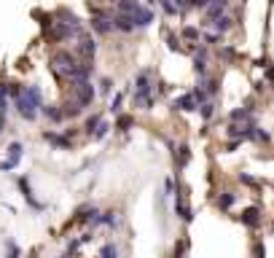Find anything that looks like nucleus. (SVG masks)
<instances>
[{
  "mask_svg": "<svg viewBox=\"0 0 274 258\" xmlns=\"http://www.w3.org/2000/svg\"><path fill=\"white\" fill-rule=\"evenodd\" d=\"M159 5H162V11L167 16H178V8H175V3L172 0H159Z\"/></svg>",
  "mask_w": 274,
  "mask_h": 258,
  "instance_id": "473e14b6",
  "label": "nucleus"
},
{
  "mask_svg": "<svg viewBox=\"0 0 274 258\" xmlns=\"http://www.w3.org/2000/svg\"><path fill=\"white\" fill-rule=\"evenodd\" d=\"M14 105H16V113L22 116L24 121H35L38 113H41V108H43V91H41V86H35V84L24 86L22 97L14 100Z\"/></svg>",
  "mask_w": 274,
  "mask_h": 258,
  "instance_id": "f257e3e1",
  "label": "nucleus"
},
{
  "mask_svg": "<svg viewBox=\"0 0 274 258\" xmlns=\"http://www.w3.org/2000/svg\"><path fill=\"white\" fill-rule=\"evenodd\" d=\"M110 129H113V127H110L108 121H105V118H102V121H99V127L94 129V135H91V140H105V137L110 135Z\"/></svg>",
  "mask_w": 274,
  "mask_h": 258,
  "instance_id": "c756f323",
  "label": "nucleus"
},
{
  "mask_svg": "<svg viewBox=\"0 0 274 258\" xmlns=\"http://www.w3.org/2000/svg\"><path fill=\"white\" fill-rule=\"evenodd\" d=\"M172 110H175V113H196V110H199V102L193 100L191 91H185V94H180V97H175V100H172Z\"/></svg>",
  "mask_w": 274,
  "mask_h": 258,
  "instance_id": "1a4fd4ad",
  "label": "nucleus"
},
{
  "mask_svg": "<svg viewBox=\"0 0 274 258\" xmlns=\"http://www.w3.org/2000/svg\"><path fill=\"white\" fill-rule=\"evenodd\" d=\"M199 27H202V30H212V32H218V35H226V32L234 27V19L229 14H223V16H218V19H202V22H199Z\"/></svg>",
  "mask_w": 274,
  "mask_h": 258,
  "instance_id": "6e6552de",
  "label": "nucleus"
},
{
  "mask_svg": "<svg viewBox=\"0 0 274 258\" xmlns=\"http://www.w3.org/2000/svg\"><path fill=\"white\" fill-rule=\"evenodd\" d=\"M229 5H231V0H210L202 14H204V19H218L229 11Z\"/></svg>",
  "mask_w": 274,
  "mask_h": 258,
  "instance_id": "9b49d317",
  "label": "nucleus"
},
{
  "mask_svg": "<svg viewBox=\"0 0 274 258\" xmlns=\"http://www.w3.org/2000/svg\"><path fill=\"white\" fill-rule=\"evenodd\" d=\"M59 108H62V116H65V118H78V116L84 113V108H81L76 100H73V97H68V100H65V105H59Z\"/></svg>",
  "mask_w": 274,
  "mask_h": 258,
  "instance_id": "6ab92c4d",
  "label": "nucleus"
},
{
  "mask_svg": "<svg viewBox=\"0 0 274 258\" xmlns=\"http://www.w3.org/2000/svg\"><path fill=\"white\" fill-rule=\"evenodd\" d=\"M218 57L226 59V62H231V59H237V49H234V46L220 43V46H218Z\"/></svg>",
  "mask_w": 274,
  "mask_h": 258,
  "instance_id": "c85d7f7f",
  "label": "nucleus"
},
{
  "mask_svg": "<svg viewBox=\"0 0 274 258\" xmlns=\"http://www.w3.org/2000/svg\"><path fill=\"white\" fill-rule=\"evenodd\" d=\"M78 62H81V59L73 54V51L59 49V51H54V54H51V73H54L57 81H65V84H68L70 73L78 68Z\"/></svg>",
  "mask_w": 274,
  "mask_h": 258,
  "instance_id": "f03ea898",
  "label": "nucleus"
},
{
  "mask_svg": "<svg viewBox=\"0 0 274 258\" xmlns=\"http://www.w3.org/2000/svg\"><path fill=\"white\" fill-rule=\"evenodd\" d=\"M264 81H266V86H272V94H274V65H269L264 70Z\"/></svg>",
  "mask_w": 274,
  "mask_h": 258,
  "instance_id": "4c0bfd02",
  "label": "nucleus"
},
{
  "mask_svg": "<svg viewBox=\"0 0 274 258\" xmlns=\"http://www.w3.org/2000/svg\"><path fill=\"white\" fill-rule=\"evenodd\" d=\"M239 183H245V186H250V188H258L261 186V180H256V177L247 175V172H239Z\"/></svg>",
  "mask_w": 274,
  "mask_h": 258,
  "instance_id": "72a5a7b5",
  "label": "nucleus"
},
{
  "mask_svg": "<svg viewBox=\"0 0 274 258\" xmlns=\"http://www.w3.org/2000/svg\"><path fill=\"white\" fill-rule=\"evenodd\" d=\"M234 202H237V194H234V191H220V194L215 196L218 210H231Z\"/></svg>",
  "mask_w": 274,
  "mask_h": 258,
  "instance_id": "5701e85b",
  "label": "nucleus"
},
{
  "mask_svg": "<svg viewBox=\"0 0 274 258\" xmlns=\"http://www.w3.org/2000/svg\"><path fill=\"white\" fill-rule=\"evenodd\" d=\"M132 22H135V30H145V27H151V24L156 22V14H153V8L143 5V8L132 16Z\"/></svg>",
  "mask_w": 274,
  "mask_h": 258,
  "instance_id": "9d476101",
  "label": "nucleus"
},
{
  "mask_svg": "<svg viewBox=\"0 0 274 258\" xmlns=\"http://www.w3.org/2000/svg\"><path fill=\"white\" fill-rule=\"evenodd\" d=\"M250 143H256V145H269V143H272V132L256 124V127H253V132H250Z\"/></svg>",
  "mask_w": 274,
  "mask_h": 258,
  "instance_id": "a211bd4d",
  "label": "nucleus"
},
{
  "mask_svg": "<svg viewBox=\"0 0 274 258\" xmlns=\"http://www.w3.org/2000/svg\"><path fill=\"white\" fill-rule=\"evenodd\" d=\"M99 121H102V113H99V110H97V113H91V116H86V121H84V132H86V135H94V129L99 127Z\"/></svg>",
  "mask_w": 274,
  "mask_h": 258,
  "instance_id": "393cba45",
  "label": "nucleus"
},
{
  "mask_svg": "<svg viewBox=\"0 0 274 258\" xmlns=\"http://www.w3.org/2000/svg\"><path fill=\"white\" fill-rule=\"evenodd\" d=\"M41 113L49 118L51 124H62L65 121V116H62V108H59V105H43L41 108Z\"/></svg>",
  "mask_w": 274,
  "mask_h": 258,
  "instance_id": "412c9836",
  "label": "nucleus"
},
{
  "mask_svg": "<svg viewBox=\"0 0 274 258\" xmlns=\"http://www.w3.org/2000/svg\"><path fill=\"white\" fill-rule=\"evenodd\" d=\"M30 258H35V253H32V256H30Z\"/></svg>",
  "mask_w": 274,
  "mask_h": 258,
  "instance_id": "09e8293b",
  "label": "nucleus"
},
{
  "mask_svg": "<svg viewBox=\"0 0 274 258\" xmlns=\"http://www.w3.org/2000/svg\"><path fill=\"white\" fill-rule=\"evenodd\" d=\"M70 97L86 110L89 105H94V100H97V89H94V84H91V81L70 84Z\"/></svg>",
  "mask_w": 274,
  "mask_h": 258,
  "instance_id": "39448f33",
  "label": "nucleus"
},
{
  "mask_svg": "<svg viewBox=\"0 0 274 258\" xmlns=\"http://www.w3.org/2000/svg\"><path fill=\"white\" fill-rule=\"evenodd\" d=\"M16 167V162H11V159H5V162H0V172H5V170H14Z\"/></svg>",
  "mask_w": 274,
  "mask_h": 258,
  "instance_id": "79ce46f5",
  "label": "nucleus"
},
{
  "mask_svg": "<svg viewBox=\"0 0 274 258\" xmlns=\"http://www.w3.org/2000/svg\"><path fill=\"white\" fill-rule=\"evenodd\" d=\"M84 30H76V27H70V24H65V22H57L54 19V24H51L49 30L43 32V41H49V43H65V41H70V38H78Z\"/></svg>",
  "mask_w": 274,
  "mask_h": 258,
  "instance_id": "7ed1b4c3",
  "label": "nucleus"
},
{
  "mask_svg": "<svg viewBox=\"0 0 274 258\" xmlns=\"http://www.w3.org/2000/svg\"><path fill=\"white\" fill-rule=\"evenodd\" d=\"M32 19H38V22H41V32H46L51 24H54V14H46V11H41V8L32 11Z\"/></svg>",
  "mask_w": 274,
  "mask_h": 258,
  "instance_id": "b1692460",
  "label": "nucleus"
},
{
  "mask_svg": "<svg viewBox=\"0 0 274 258\" xmlns=\"http://www.w3.org/2000/svg\"><path fill=\"white\" fill-rule=\"evenodd\" d=\"M220 41H223V35H218V32H212V30H202V43L204 46H220Z\"/></svg>",
  "mask_w": 274,
  "mask_h": 258,
  "instance_id": "bb28decb",
  "label": "nucleus"
},
{
  "mask_svg": "<svg viewBox=\"0 0 274 258\" xmlns=\"http://www.w3.org/2000/svg\"><path fill=\"white\" fill-rule=\"evenodd\" d=\"M269 5H274V0H269Z\"/></svg>",
  "mask_w": 274,
  "mask_h": 258,
  "instance_id": "49530a36",
  "label": "nucleus"
},
{
  "mask_svg": "<svg viewBox=\"0 0 274 258\" xmlns=\"http://www.w3.org/2000/svg\"><path fill=\"white\" fill-rule=\"evenodd\" d=\"M32 65H30V59H19V70H30Z\"/></svg>",
  "mask_w": 274,
  "mask_h": 258,
  "instance_id": "37998d69",
  "label": "nucleus"
},
{
  "mask_svg": "<svg viewBox=\"0 0 274 258\" xmlns=\"http://www.w3.org/2000/svg\"><path fill=\"white\" fill-rule=\"evenodd\" d=\"M237 221L242 223V226H247V229H258L261 221H264V218H261V207H247Z\"/></svg>",
  "mask_w": 274,
  "mask_h": 258,
  "instance_id": "f8f14e48",
  "label": "nucleus"
},
{
  "mask_svg": "<svg viewBox=\"0 0 274 258\" xmlns=\"http://www.w3.org/2000/svg\"><path fill=\"white\" fill-rule=\"evenodd\" d=\"M175 213H178V218L183 223H191L193 221V210H191V204H188V196H185V188L183 186H178V191H175Z\"/></svg>",
  "mask_w": 274,
  "mask_h": 258,
  "instance_id": "423d86ee",
  "label": "nucleus"
},
{
  "mask_svg": "<svg viewBox=\"0 0 274 258\" xmlns=\"http://www.w3.org/2000/svg\"><path fill=\"white\" fill-rule=\"evenodd\" d=\"M185 250H188V240L183 237L180 242H175V258H183V253H185Z\"/></svg>",
  "mask_w": 274,
  "mask_h": 258,
  "instance_id": "58836bf2",
  "label": "nucleus"
},
{
  "mask_svg": "<svg viewBox=\"0 0 274 258\" xmlns=\"http://www.w3.org/2000/svg\"><path fill=\"white\" fill-rule=\"evenodd\" d=\"M188 162H191V148L185 143H180L178 148H175V164H178V170H185V167H188Z\"/></svg>",
  "mask_w": 274,
  "mask_h": 258,
  "instance_id": "f3484780",
  "label": "nucleus"
},
{
  "mask_svg": "<svg viewBox=\"0 0 274 258\" xmlns=\"http://www.w3.org/2000/svg\"><path fill=\"white\" fill-rule=\"evenodd\" d=\"M59 258H68V256H59Z\"/></svg>",
  "mask_w": 274,
  "mask_h": 258,
  "instance_id": "de8ad7c7",
  "label": "nucleus"
},
{
  "mask_svg": "<svg viewBox=\"0 0 274 258\" xmlns=\"http://www.w3.org/2000/svg\"><path fill=\"white\" fill-rule=\"evenodd\" d=\"M22 154H24V145L19 143V140H14V143L8 145V159H11V162H16V164H19V159H22Z\"/></svg>",
  "mask_w": 274,
  "mask_h": 258,
  "instance_id": "cd10ccee",
  "label": "nucleus"
},
{
  "mask_svg": "<svg viewBox=\"0 0 274 258\" xmlns=\"http://www.w3.org/2000/svg\"><path fill=\"white\" fill-rule=\"evenodd\" d=\"M81 62H94V57H97V41H94V35L91 32H81V35L76 38V51H73Z\"/></svg>",
  "mask_w": 274,
  "mask_h": 258,
  "instance_id": "20e7f679",
  "label": "nucleus"
},
{
  "mask_svg": "<svg viewBox=\"0 0 274 258\" xmlns=\"http://www.w3.org/2000/svg\"><path fill=\"white\" fill-rule=\"evenodd\" d=\"M126 94H132V86L129 89H124V91H116V94H113V100H110V113H121V108H124V100H126Z\"/></svg>",
  "mask_w": 274,
  "mask_h": 258,
  "instance_id": "4be33fe9",
  "label": "nucleus"
},
{
  "mask_svg": "<svg viewBox=\"0 0 274 258\" xmlns=\"http://www.w3.org/2000/svg\"><path fill=\"white\" fill-rule=\"evenodd\" d=\"M253 258H266V248H264V242H261V240L253 242Z\"/></svg>",
  "mask_w": 274,
  "mask_h": 258,
  "instance_id": "c9c22d12",
  "label": "nucleus"
},
{
  "mask_svg": "<svg viewBox=\"0 0 274 258\" xmlns=\"http://www.w3.org/2000/svg\"><path fill=\"white\" fill-rule=\"evenodd\" d=\"M5 248H8V258H22V250H19V248H16V245H14V242H11V240H8V242H5Z\"/></svg>",
  "mask_w": 274,
  "mask_h": 258,
  "instance_id": "ea45409f",
  "label": "nucleus"
},
{
  "mask_svg": "<svg viewBox=\"0 0 274 258\" xmlns=\"http://www.w3.org/2000/svg\"><path fill=\"white\" fill-rule=\"evenodd\" d=\"M140 8H143L140 0H116V3H113V11H116V14H126V16H135Z\"/></svg>",
  "mask_w": 274,
  "mask_h": 258,
  "instance_id": "2eb2a0df",
  "label": "nucleus"
},
{
  "mask_svg": "<svg viewBox=\"0 0 274 258\" xmlns=\"http://www.w3.org/2000/svg\"><path fill=\"white\" fill-rule=\"evenodd\" d=\"M207 3H210V0H188L191 11H204V8H207Z\"/></svg>",
  "mask_w": 274,
  "mask_h": 258,
  "instance_id": "a19ab883",
  "label": "nucleus"
},
{
  "mask_svg": "<svg viewBox=\"0 0 274 258\" xmlns=\"http://www.w3.org/2000/svg\"><path fill=\"white\" fill-rule=\"evenodd\" d=\"M43 140L51 143L54 148H62V151H70V148H73V140H70L68 135H59V132H51V129L43 132Z\"/></svg>",
  "mask_w": 274,
  "mask_h": 258,
  "instance_id": "4468645a",
  "label": "nucleus"
},
{
  "mask_svg": "<svg viewBox=\"0 0 274 258\" xmlns=\"http://www.w3.org/2000/svg\"><path fill=\"white\" fill-rule=\"evenodd\" d=\"M5 86H8V100H19V97H22V91H24V86H22V84H16V81H5Z\"/></svg>",
  "mask_w": 274,
  "mask_h": 258,
  "instance_id": "7c9ffc66",
  "label": "nucleus"
},
{
  "mask_svg": "<svg viewBox=\"0 0 274 258\" xmlns=\"http://www.w3.org/2000/svg\"><path fill=\"white\" fill-rule=\"evenodd\" d=\"M110 91H113V81L105 76L102 81H99V94H102V97H110Z\"/></svg>",
  "mask_w": 274,
  "mask_h": 258,
  "instance_id": "f704fd0d",
  "label": "nucleus"
},
{
  "mask_svg": "<svg viewBox=\"0 0 274 258\" xmlns=\"http://www.w3.org/2000/svg\"><path fill=\"white\" fill-rule=\"evenodd\" d=\"M172 3H175V8H178V16H183V14H188V11H191L188 0H172Z\"/></svg>",
  "mask_w": 274,
  "mask_h": 258,
  "instance_id": "e433bc0d",
  "label": "nucleus"
},
{
  "mask_svg": "<svg viewBox=\"0 0 274 258\" xmlns=\"http://www.w3.org/2000/svg\"><path fill=\"white\" fill-rule=\"evenodd\" d=\"M99 258H118V248L113 242H105L102 250H99Z\"/></svg>",
  "mask_w": 274,
  "mask_h": 258,
  "instance_id": "2f4dec72",
  "label": "nucleus"
},
{
  "mask_svg": "<svg viewBox=\"0 0 274 258\" xmlns=\"http://www.w3.org/2000/svg\"><path fill=\"white\" fill-rule=\"evenodd\" d=\"M151 5H159V0H148V8H151Z\"/></svg>",
  "mask_w": 274,
  "mask_h": 258,
  "instance_id": "a18cd8bd",
  "label": "nucleus"
},
{
  "mask_svg": "<svg viewBox=\"0 0 274 258\" xmlns=\"http://www.w3.org/2000/svg\"><path fill=\"white\" fill-rule=\"evenodd\" d=\"M199 116H202V121H212L215 118V113H218V102L215 100H207V102H202L199 105V110H196Z\"/></svg>",
  "mask_w": 274,
  "mask_h": 258,
  "instance_id": "aec40b11",
  "label": "nucleus"
},
{
  "mask_svg": "<svg viewBox=\"0 0 274 258\" xmlns=\"http://www.w3.org/2000/svg\"><path fill=\"white\" fill-rule=\"evenodd\" d=\"M5 129V113H0V132Z\"/></svg>",
  "mask_w": 274,
  "mask_h": 258,
  "instance_id": "c03bdc74",
  "label": "nucleus"
},
{
  "mask_svg": "<svg viewBox=\"0 0 274 258\" xmlns=\"http://www.w3.org/2000/svg\"><path fill=\"white\" fill-rule=\"evenodd\" d=\"M132 127H135V116H129V113H118L116 127H113V129H118V132H129Z\"/></svg>",
  "mask_w": 274,
  "mask_h": 258,
  "instance_id": "a878e982",
  "label": "nucleus"
},
{
  "mask_svg": "<svg viewBox=\"0 0 274 258\" xmlns=\"http://www.w3.org/2000/svg\"><path fill=\"white\" fill-rule=\"evenodd\" d=\"M113 30L124 32V35H132V32H135V22H132V16L116 14V11H113Z\"/></svg>",
  "mask_w": 274,
  "mask_h": 258,
  "instance_id": "ddd939ff",
  "label": "nucleus"
},
{
  "mask_svg": "<svg viewBox=\"0 0 274 258\" xmlns=\"http://www.w3.org/2000/svg\"><path fill=\"white\" fill-rule=\"evenodd\" d=\"M162 35H164V41H167V49H170V51H178V54H185V46H183V41H180V35H178V32H172L170 27H162Z\"/></svg>",
  "mask_w": 274,
  "mask_h": 258,
  "instance_id": "dca6fc26",
  "label": "nucleus"
},
{
  "mask_svg": "<svg viewBox=\"0 0 274 258\" xmlns=\"http://www.w3.org/2000/svg\"><path fill=\"white\" fill-rule=\"evenodd\" d=\"M256 124H242V121H229V127H226L223 135L229 137V140H239V143H247L250 140V132Z\"/></svg>",
  "mask_w": 274,
  "mask_h": 258,
  "instance_id": "0eeeda50",
  "label": "nucleus"
}]
</instances>
